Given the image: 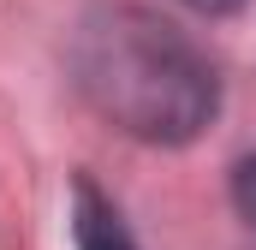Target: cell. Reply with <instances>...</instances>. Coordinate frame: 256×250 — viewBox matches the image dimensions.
Instances as JSON below:
<instances>
[{
  "mask_svg": "<svg viewBox=\"0 0 256 250\" xmlns=\"http://www.w3.org/2000/svg\"><path fill=\"white\" fill-rule=\"evenodd\" d=\"M72 78L84 102L137 143H191L220 108L202 48L143 6L90 12L72 42Z\"/></svg>",
  "mask_w": 256,
  "mask_h": 250,
  "instance_id": "cell-1",
  "label": "cell"
},
{
  "mask_svg": "<svg viewBox=\"0 0 256 250\" xmlns=\"http://www.w3.org/2000/svg\"><path fill=\"white\" fill-rule=\"evenodd\" d=\"M72 238H78V250H137L126 220H120V208L90 179H78V190H72Z\"/></svg>",
  "mask_w": 256,
  "mask_h": 250,
  "instance_id": "cell-2",
  "label": "cell"
},
{
  "mask_svg": "<svg viewBox=\"0 0 256 250\" xmlns=\"http://www.w3.org/2000/svg\"><path fill=\"white\" fill-rule=\"evenodd\" d=\"M232 202H238V214L256 226V155H244L238 173H232Z\"/></svg>",
  "mask_w": 256,
  "mask_h": 250,
  "instance_id": "cell-3",
  "label": "cell"
},
{
  "mask_svg": "<svg viewBox=\"0 0 256 250\" xmlns=\"http://www.w3.org/2000/svg\"><path fill=\"white\" fill-rule=\"evenodd\" d=\"M185 6H196V12H208V18H226V12H238L244 0H185Z\"/></svg>",
  "mask_w": 256,
  "mask_h": 250,
  "instance_id": "cell-4",
  "label": "cell"
}]
</instances>
